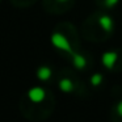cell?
Listing matches in <instances>:
<instances>
[{"mask_svg":"<svg viewBox=\"0 0 122 122\" xmlns=\"http://www.w3.org/2000/svg\"><path fill=\"white\" fill-rule=\"evenodd\" d=\"M51 43H53V46H55L56 49H61V50L68 53L70 55L74 54V50H72L71 45H70V41L67 40L62 33H54V34L51 36Z\"/></svg>","mask_w":122,"mask_h":122,"instance_id":"6da1fadb","label":"cell"},{"mask_svg":"<svg viewBox=\"0 0 122 122\" xmlns=\"http://www.w3.org/2000/svg\"><path fill=\"white\" fill-rule=\"evenodd\" d=\"M45 96H46V92H45V89L41 88V87H34V88H32V89H29V92H28L29 100L34 104L42 102V101L45 100Z\"/></svg>","mask_w":122,"mask_h":122,"instance_id":"7a4b0ae2","label":"cell"},{"mask_svg":"<svg viewBox=\"0 0 122 122\" xmlns=\"http://www.w3.org/2000/svg\"><path fill=\"white\" fill-rule=\"evenodd\" d=\"M117 59H118V54L116 51H106V53L102 54V64L109 70L113 68Z\"/></svg>","mask_w":122,"mask_h":122,"instance_id":"3957f363","label":"cell"},{"mask_svg":"<svg viewBox=\"0 0 122 122\" xmlns=\"http://www.w3.org/2000/svg\"><path fill=\"white\" fill-rule=\"evenodd\" d=\"M98 25H100V26L104 30H105V32L110 33L112 30H113L114 22H113V20H112V17L104 15V16H101L100 19H98Z\"/></svg>","mask_w":122,"mask_h":122,"instance_id":"277c9868","label":"cell"},{"mask_svg":"<svg viewBox=\"0 0 122 122\" xmlns=\"http://www.w3.org/2000/svg\"><path fill=\"white\" fill-rule=\"evenodd\" d=\"M72 63H74V66L76 67L77 70H83L87 66V59H85L84 55H81V54L74 53L72 54Z\"/></svg>","mask_w":122,"mask_h":122,"instance_id":"5b68a950","label":"cell"},{"mask_svg":"<svg viewBox=\"0 0 122 122\" xmlns=\"http://www.w3.org/2000/svg\"><path fill=\"white\" fill-rule=\"evenodd\" d=\"M51 75H53V71H51V68L47 66H42L37 70V77L40 80H42V81L49 80L51 77Z\"/></svg>","mask_w":122,"mask_h":122,"instance_id":"8992f818","label":"cell"},{"mask_svg":"<svg viewBox=\"0 0 122 122\" xmlns=\"http://www.w3.org/2000/svg\"><path fill=\"white\" fill-rule=\"evenodd\" d=\"M59 88H61L62 92L68 93V92H72V91L75 89V85H74V83H72L71 80L66 77V79H62L61 81H59Z\"/></svg>","mask_w":122,"mask_h":122,"instance_id":"52a82bcc","label":"cell"},{"mask_svg":"<svg viewBox=\"0 0 122 122\" xmlns=\"http://www.w3.org/2000/svg\"><path fill=\"white\" fill-rule=\"evenodd\" d=\"M101 81H102V75L101 74H93L92 75V77H91V83H92V85L97 87V85L101 84Z\"/></svg>","mask_w":122,"mask_h":122,"instance_id":"ba28073f","label":"cell"},{"mask_svg":"<svg viewBox=\"0 0 122 122\" xmlns=\"http://www.w3.org/2000/svg\"><path fill=\"white\" fill-rule=\"evenodd\" d=\"M117 3H118V0H105V5L109 7V8L117 5Z\"/></svg>","mask_w":122,"mask_h":122,"instance_id":"9c48e42d","label":"cell"},{"mask_svg":"<svg viewBox=\"0 0 122 122\" xmlns=\"http://www.w3.org/2000/svg\"><path fill=\"white\" fill-rule=\"evenodd\" d=\"M117 112H118L119 116H122V101H119V102L117 104Z\"/></svg>","mask_w":122,"mask_h":122,"instance_id":"30bf717a","label":"cell"},{"mask_svg":"<svg viewBox=\"0 0 122 122\" xmlns=\"http://www.w3.org/2000/svg\"><path fill=\"white\" fill-rule=\"evenodd\" d=\"M59 1H67V0H59Z\"/></svg>","mask_w":122,"mask_h":122,"instance_id":"8fae6325","label":"cell"}]
</instances>
